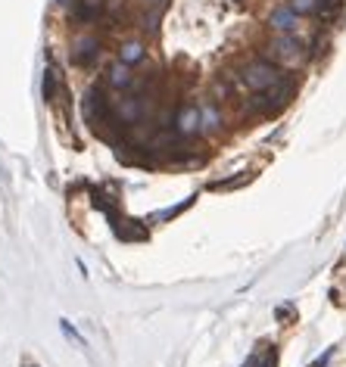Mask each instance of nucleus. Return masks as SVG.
<instances>
[{
    "instance_id": "f257e3e1",
    "label": "nucleus",
    "mask_w": 346,
    "mask_h": 367,
    "mask_svg": "<svg viewBox=\"0 0 346 367\" xmlns=\"http://www.w3.org/2000/svg\"><path fill=\"white\" fill-rule=\"evenodd\" d=\"M284 78L281 66H275L271 59H265V56H256V59H246L237 66V72H234V81H237L244 91L250 93H262L268 91L271 84H277V81Z\"/></svg>"
},
{
    "instance_id": "f03ea898",
    "label": "nucleus",
    "mask_w": 346,
    "mask_h": 367,
    "mask_svg": "<svg viewBox=\"0 0 346 367\" xmlns=\"http://www.w3.org/2000/svg\"><path fill=\"white\" fill-rule=\"evenodd\" d=\"M265 59H271L275 66H296L306 56V44L296 35H275L268 44H265Z\"/></svg>"
},
{
    "instance_id": "7ed1b4c3",
    "label": "nucleus",
    "mask_w": 346,
    "mask_h": 367,
    "mask_svg": "<svg viewBox=\"0 0 346 367\" xmlns=\"http://www.w3.org/2000/svg\"><path fill=\"white\" fill-rule=\"evenodd\" d=\"M82 112H84V122L91 124V128H100V124H107L109 118H113V106H109V100L103 97L100 87H91L88 97H84L82 103Z\"/></svg>"
},
{
    "instance_id": "20e7f679",
    "label": "nucleus",
    "mask_w": 346,
    "mask_h": 367,
    "mask_svg": "<svg viewBox=\"0 0 346 367\" xmlns=\"http://www.w3.org/2000/svg\"><path fill=\"white\" fill-rule=\"evenodd\" d=\"M113 118L119 124H140L147 118V97H140V93H128V97L116 100Z\"/></svg>"
},
{
    "instance_id": "39448f33",
    "label": "nucleus",
    "mask_w": 346,
    "mask_h": 367,
    "mask_svg": "<svg viewBox=\"0 0 346 367\" xmlns=\"http://www.w3.org/2000/svg\"><path fill=\"white\" fill-rule=\"evenodd\" d=\"M175 134L178 137H197L203 134V109L200 103H184L181 109L175 112Z\"/></svg>"
},
{
    "instance_id": "423d86ee",
    "label": "nucleus",
    "mask_w": 346,
    "mask_h": 367,
    "mask_svg": "<svg viewBox=\"0 0 346 367\" xmlns=\"http://www.w3.org/2000/svg\"><path fill=\"white\" fill-rule=\"evenodd\" d=\"M265 22H268V28L275 31V35H296L300 16H296V12L284 3V6H275V10L268 12V19H265Z\"/></svg>"
},
{
    "instance_id": "0eeeda50",
    "label": "nucleus",
    "mask_w": 346,
    "mask_h": 367,
    "mask_svg": "<svg viewBox=\"0 0 346 367\" xmlns=\"http://www.w3.org/2000/svg\"><path fill=\"white\" fill-rule=\"evenodd\" d=\"M97 56H100V41H97L94 35L75 37V44H72V59H75L78 66H91Z\"/></svg>"
},
{
    "instance_id": "6e6552de",
    "label": "nucleus",
    "mask_w": 346,
    "mask_h": 367,
    "mask_svg": "<svg viewBox=\"0 0 346 367\" xmlns=\"http://www.w3.org/2000/svg\"><path fill=\"white\" fill-rule=\"evenodd\" d=\"M107 84L113 87V91H128V87H134V72H131V66H125V62L116 59L113 66L107 68Z\"/></svg>"
},
{
    "instance_id": "1a4fd4ad",
    "label": "nucleus",
    "mask_w": 346,
    "mask_h": 367,
    "mask_svg": "<svg viewBox=\"0 0 346 367\" xmlns=\"http://www.w3.org/2000/svg\"><path fill=\"white\" fill-rule=\"evenodd\" d=\"M147 59V47L140 41H125L119 47V62H125V66H138V62H144Z\"/></svg>"
},
{
    "instance_id": "9d476101",
    "label": "nucleus",
    "mask_w": 346,
    "mask_h": 367,
    "mask_svg": "<svg viewBox=\"0 0 346 367\" xmlns=\"http://www.w3.org/2000/svg\"><path fill=\"white\" fill-rule=\"evenodd\" d=\"M203 134H215V131L221 128V112L215 103H203Z\"/></svg>"
},
{
    "instance_id": "9b49d317",
    "label": "nucleus",
    "mask_w": 346,
    "mask_h": 367,
    "mask_svg": "<svg viewBox=\"0 0 346 367\" xmlns=\"http://www.w3.org/2000/svg\"><path fill=\"white\" fill-rule=\"evenodd\" d=\"M287 6L296 12V16H318V12L325 10L321 0H287Z\"/></svg>"
},
{
    "instance_id": "f8f14e48",
    "label": "nucleus",
    "mask_w": 346,
    "mask_h": 367,
    "mask_svg": "<svg viewBox=\"0 0 346 367\" xmlns=\"http://www.w3.org/2000/svg\"><path fill=\"white\" fill-rule=\"evenodd\" d=\"M107 10V0H78V19H97Z\"/></svg>"
},
{
    "instance_id": "ddd939ff",
    "label": "nucleus",
    "mask_w": 346,
    "mask_h": 367,
    "mask_svg": "<svg viewBox=\"0 0 346 367\" xmlns=\"http://www.w3.org/2000/svg\"><path fill=\"white\" fill-rule=\"evenodd\" d=\"M57 81H60L57 68H47V75H44V97L51 100V103H57Z\"/></svg>"
},
{
    "instance_id": "4468645a",
    "label": "nucleus",
    "mask_w": 346,
    "mask_h": 367,
    "mask_svg": "<svg viewBox=\"0 0 346 367\" xmlns=\"http://www.w3.org/2000/svg\"><path fill=\"white\" fill-rule=\"evenodd\" d=\"M275 364H277V352H275V346H271V352H265V355H262L259 367H275Z\"/></svg>"
},
{
    "instance_id": "2eb2a0df",
    "label": "nucleus",
    "mask_w": 346,
    "mask_h": 367,
    "mask_svg": "<svg viewBox=\"0 0 346 367\" xmlns=\"http://www.w3.org/2000/svg\"><path fill=\"white\" fill-rule=\"evenodd\" d=\"M259 361H262V352H253V358H250V361H246V364H244V367H259Z\"/></svg>"
},
{
    "instance_id": "dca6fc26",
    "label": "nucleus",
    "mask_w": 346,
    "mask_h": 367,
    "mask_svg": "<svg viewBox=\"0 0 346 367\" xmlns=\"http://www.w3.org/2000/svg\"><path fill=\"white\" fill-rule=\"evenodd\" d=\"M26 367H38V364H26Z\"/></svg>"
},
{
    "instance_id": "f3484780",
    "label": "nucleus",
    "mask_w": 346,
    "mask_h": 367,
    "mask_svg": "<svg viewBox=\"0 0 346 367\" xmlns=\"http://www.w3.org/2000/svg\"><path fill=\"white\" fill-rule=\"evenodd\" d=\"M159 3H163V0H159Z\"/></svg>"
}]
</instances>
